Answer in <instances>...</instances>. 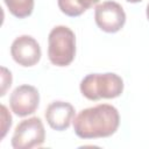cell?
<instances>
[{"label": "cell", "mask_w": 149, "mask_h": 149, "mask_svg": "<svg viewBox=\"0 0 149 149\" xmlns=\"http://www.w3.org/2000/svg\"><path fill=\"white\" fill-rule=\"evenodd\" d=\"M119 125L118 109L109 104H99L78 113L73 120V130L80 139H100L113 135Z\"/></svg>", "instance_id": "1"}, {"label": "cell", "mask_w": 149, "mask_h": 149, "mask_svg": "<svg viewBox=\"0 0 149 149\" xmlns=\"http://www.w3.org/2000/svg\"><path fill=\"white\" fill-rule=\"evenodd\" d=\"M123 91L122 78L113 72L90 73L80 81V92L88 100L113 99Z\"/></svg>", "instance_id": "2"}, {"label": "cell", "mask_w": 149, "mask_h": 149, "mask_svg": "<svg viewBox=\"0 0 149 149\" xmlns=\"http://www.w3.org/2000/svg\"><path fill=\"white\" fill-rule=\"evenodd\" d=\"M76 56L74 33L65 26H56L48 37V57L56 66H68Z\"/></svg>", "instance_id": "3"}, {"label": "cell", "mask_w": 149, "mask_h": 149, "mask_svg": "<svg viewBox=\"0 0 149 149\" xmlns=\"http://www.w3.org/2000/svg\"><path fill=\"white\" fill-rule=\"evenodd\" d=\"M45 140V130L40 118L33 116L22 120L15 128L12 137L14 149H31L41 147Z\"/></svg>", "instance_id": "4"}, {"label": "cell", "mask_w": 149, "mask_h": 149, "mask_svg": "<svg viewBox=\"0 0 149 149\" xmlns=\"http://www.w3.org/2000/svg\"><path fill=\"white\" fill-rule=\"evenodd\" d=\"M94 20L102 31L116 33L125 26L126 13L120 3L108 0L97 5L94 9Z\"/></svg>", "instance_id": "5"}, {"label": "cell", "mask_w": 149, "mask_h": 149, "mask_svg": "<svg viewBox=\"0 0 149 149\" xmlns=\"http://www.w3.org/2000/svg\"><path fill=\"white\" fill-rule=\"evenodd\" d=\"M40 104V93L33 85L23 84L17 86L9 97V106L17 116L33 114Z\"/></svg>", "instance_id": "6"}, {"label": "cell", "mask_w": 149, "mask_h": 149, "mask_svg": "<svg viewBox=\"0 0 149 149\" xmlns=\"http://www.w3.org/2000/svg\"><path fill=\"white\" fill-rule=\"evenodd\" d=\"M10 55L19 65L28 68L40 62L42 52L40 44L34 37L29 35H21L13 41Z\"/></svg>", "instance_id": "7"}, {"label": "cell", "mask_w": 149, "mask_h": 149, "mask_svg": "<svg viewBox=\"0 0 149 149\" xmlns=\"http://www.w3.org/2000/svg\"><path fill=\"white\" fill-rule=\"evenodd\" d=\"M45 119L49 126L55 130H65L70 127L74 118V108L66 101H52L45 109Z\"/></svg>", "instance_id": "8"}, {"label": "cell", "mask_w": 149, "mask_h": 149, "mask_svg": "<svg viewBox=\"0 0 149 149\" xmlns=\"http://www.w3.org/2000/svg\"><path fill=\"white\" fill-rule=\"evenodd\" d=\"M9 12L19 17L24 19L33 13L34 9V0H3Z\"/></svg>", "instance_id": "9"}, {"label": "cell", "mask_w": 149, "mask_h": 149, "mask_svg": "<svg viewBox=\"0 0 149 149\" xmlns=\"http://www.w3.org/2000/svg\"><path fill=\"white\" fill-rule=\"evenodd\" d=\"M57 2L62 13L71 17L79 16L86 10V8L83 7L78 0H57Z\"/></svg>", "instance_id": "10"}, {"label": "cell", "mask_w": 149, "mask_h": 149, "mask_svg": "<svg viewBox=\"0 0 149 149\" xmlns=\"http://www.w3.org/2000/svg\"><path fill=\"white\" fill-rule=\"evenodd\" d=\"M12 126V116L10 114L8 113L6 106L1 105V139L5 137L8 128H10Z\"/></svg>", "instance_id": "11"}, {"label": "cell", "mask_w": 149, "mask_h": 149, "mask_svg": "<svg viewBox=\"0 0 149 149\" xmlns=\"http://www.w3.org/2000/svg\"><path fill=\"white\" fill-rule=\"evenodd\" d=\"M1 72H2V76H1V79H2V87H1V93L0 95H5L6 93V90L7 87H9L12 85V73L10 71H8L6 68H1Z\"/></svg>", "instance_id": "12"}, {"label": "cell", "mask_w": 149, "mask_h": 149, "mask_svg": "<svg viewBox=\"0 0 149 149\" xmlns=\"http://www.w3.org/2000/svg\"><path fill=\"white\" fill-rule=\"evenodd\" d=\"M78 1H79V3H80L83 7H85L86 9H88V8H91L93 5L98 3L100 0H78Z\"/></svg>", "instance_id": "13"}, {"label": "cell", "mask_w": 149, "mask_h": 149, "mask_svg": "<svg viewBox=\"0 0 149 149\" xmlns=\"http://www.w3.org/2000/svg\"><path fill=\"white\" fill-rule=\"evenodd\" d=\"M126 1L132 2V3H136V2H140V1H142V0H126Z\"/></svg>", "instance_id": "14"}, {"label": "cell", "mask_w": 149, "mask_h": 149, "mask_svg": "<svg viewBox=\"0 0 149 149\" xmlns=\"http://www.w3.org/2000/svg\"><path fill=\"white\" fill-rule=\"evenodd\" d=\"M147 17H148V20H149V3H148V6H147Z\"/></svg>", "instance_id": "15"}]
</instances>
